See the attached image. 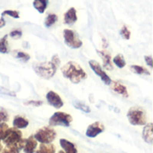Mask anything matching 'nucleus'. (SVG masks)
Instances as JSON below:
<instances>
[{
  "label": "nucleus",
  "instance_id": "26",
  "mask_svg": "<svg viewBox=\"0 0 153 153\" xmlns=\"http://www.w3.org/2000/svg\"><path fill=\"white\" fill-rule=\"evenodd\" d=\"M4 15H8V16H11L14 19H19L20 18V13L16 10H4L2 13H1V16H4Z\"/></svg>",
  "mask_w": 153,
  "mask_h": 153
},
{
  "label": "nucleus",
  "instance_id": "13",
  "mask_svg": "<svg viewBox=\"0 0 153 153\" xmlns=\"http://www.w3.org/2000/svg\"><path fill=\"white\" fill-rule=\"evenodd\" d=\"M24 143H25V139L22 138L16 143H13L9 146H5V148L2 150L1 153H20L24 146Z\"/></svg>",
  "mask_w": 153,
  "mask_h": 153
},
{
  "label": "nucleus",
  "instance_id": "25",
  "mask_svg": "<svg viewBox=\"0 0 153 153\" xmlns=\"http://www.w3.org/2000/svg\"><path fill=\"white\" fill-rule=\"evenodd\" d=\"M8 130H9V126H7L6 123L0 124V144H1V142L6 136V134L8 133Z\"/></svg>",
  "mask_w": 153,
  "mask_h": 153
},
{
  "label": "nucleus",
  "instance_id": "7",
  "mask_svg": "<svg viewBox=\"0 0 153 153\" xmlns=\"http://www.w3.org/2000/svg\"><path fill=\"white\" fill-rule=\"evenodd\" d=\"M89 65H90V67L91 68V70L95 73V74L98 75V76L101 79V81H102L106 85H110V83H111V82H112L111 78H110V77L108 76V74L102 69L100 64L98 61H96V60H90V61H89Z\"/></svg>",
  "mask_w": 153,
  "mask_h": 153
},
{
  "label": "nucleus",
  "instance_id": "29",
  "mask_svg": "<svg viewBox=\"0 0 153 153\" xmlns=\"http://www.w3.org/2000/svg\"><path fill=\"white\" fill-rule=\"evenodd\" d=\"M120 35H121V37L123 38V39H130V38H131V31L129 30V29L126 27V26H123L122 27V29H121V30H120Z\"/></svg>",
  "mask_w": 153,
  "mask_h": 153
},
{
  "label": "nucleus",
  "instance_id": "34",
  "mask_svg": "<svg viewBox=\"0 0 153 153\" xmlns=\"http://www.w3.org/2000/svg\"><path fill=\"white\" fill-rule=\"evenodd\" d=\"M144 60H145L146 64H147L151 68H152L153 67L152 56H144Z\"/></svg>",
  "mask_w": 153,
  "mask_h": 153
},
{
  "label": "nucleus",
  "instance_id": "30",
  "mask_svg": "<svg viewBox=\"0 0 153 153\" xmlns=\"http://www.w3.org/2000/svg\"><path fill=\"white\" fill-rule=\"evenodd\" d=\"M8 119H9L8 112L4 108H0V124L7 122Z\"/></svg>",
  "mask_w": 153,
  "mask_h": 153
},
{
  "label": "nucleus",
  "instance_id": "35",
  "mask_svg": "<svg viewBox=\"0 0 153 153\" xmlns=\"http://www.w3.org/2000/svg\"><path fill=\"white\" fill-rule=\"evenodd\" d=\"M4 25H5V21H4V18L3 16H1V18H0V28H3Z\"/></svg>",
  "mask_w": 153,
  "mask_h": 153
},
{
  "label": "nucleus",
  "instance_id": "16",
  "mask_svg": "<svg viewBox=\"0 0 153 153\" xmlns=\"http://www.w3.org/2000/svg\"><path fill=\"white\" fill-rule=\"evenodd\" d=\"M98 54L100 56L102 61H103V66L106 70L110 71L113 70V65L111 61V55L106 51V50H98Z\"/></svg>",
  "mask_w": 153,
  "mask_h": 153
},
{
  "label": "nucleus",
  "instance_id": "19",
  "mask_svg": "<svg viewBox=\"0 0 153 153\" xmlns=\"http://www.w3.org/2000/svg\"><path fill=\"white\" fill-rule=\"evenodd\" d=\"M56 146L53 143H40L35 153H56Z\"/></svg>",
  "mask_w": 153,
  "mask_h": 153
},
{
  "label": "nucleus",
  "instance_id": "3",
  "mask_svg": "<svg viewBox=\"0 0 153 153\" xmlns=\"http://www.w3.org/2000/svg\"><path fill=\"white\" fill-rule=\"evenodd\" d=\"M56 69L57 67L51 61L43 62L33 65V70L36 73V74L46 80L51 79L56 74Z\"/></svg>",
  "mask_w": 153,
  "mask_h": 153
},
{
  "label": "nucleus",
  "instance_id": "5",
  "mask_svg": "<svg viewBox=\"0 0 153 153\" xmlns=\"http://www.w3.org/2000/svg\"><path fill=\"white\" fill-rule=\"evenodd\" d=\"M72 122H73V117L70 114L57 111V112H55L50 117L48 120V125L51 127H54V126L69 127Z\"/></svg>",
  "mask_w": 153,
  "mask_h": 153
},
{
  "label": "nucleus",
  "instance_id": "11",
  "mask_svg": "<svg viewBox=\"0 0 153 153\" xmlns=\"http://www.w3.org/2000/svg\"><path fill=\"white\" fill-rule=\"evenodd\" d=\"M111 89L112 91H114L116 93L123 96L124 98H128L129 97V93L127 91V88L126 85L122 84L120 82H117V81H112L110 83Z\"/></svg>",
  "mask_w": 153,
  "mask_h": 153
},
{
  "label": "nucleus",
  "instance_id": "23",
  "mask_svg": "<svg viewBox=\"0 0 153 153\" xmlns=\"http://www.w3.org/2000/svg\"><path fill=\"white\" fill-rule=\"evenodd\" d=\"M113 63H114L118 68H124V67L126 65V59H125L124 56L121 55V54L117 55V56L113 58Z\"/></svg>",
  "mask_w": 153,
  "mask_h": 153
},
{
  "label": "nucleus",
  "instance_id": "9",
  "mask_svg": "<svg viewBox=\"0 0 153 153\" xmlns=\"http://www.w3.org/2000/svg\"><path fill=\"white\" fill-rule=\"evenodd\" d=\"M104 131H105V126L101 122L97 121V122L91 124L87 127L85 134L89 138H95L100 134H102Z\"/></svg>",
  "mask_w": 153,
  "mask_h": 153
},
{
  "label": "nucleus",
  "instance_id": "14",
  "mask_svg": "<svg viewBox=\"0 0 153 153\" xmlns=\"http://www.w3.org/2000/svg\"><path fill=\"white\" fill-rule=\"evenodd\" d=\"M143 139L146 143L149 144H152L153 143V132H152V127L153 125L152 123H147L145 126H143Z\"/></svg>",
  "mask_w": 153,
  "mask_h": 153
},
{
  "label": "nucleus",
  "instance_id": "15",
  "mask_svg": "<svg viewBox=\"0 0 153 153\" xmlns=\"http://www.w3.org/2000/svg\"><path fill=\"white\" fill-rule=\"evenodd\" d=\"M77 11L74 7H71L69 8L64 15V22L65 24L68 25H72L74 22H77Z\"/></svg>",
  "mask_w": 153,
  "mask_h": 153
},
{
  "label": "nucleus",
  "instance_id": "33",
  "mask_svg": "<svg viewBox=\"0 0 153 153\" xmlns=\"http://www.w3.org/2000/svg\"><path fill=\"white\" fill-rule=\"evenodd\" d=\"M51 62L56 66V67H58L59 65H60V59H59V57H58V56L57 55H54L53 56H52V59H51Z\"/></svg>",
  "mask_w": 153,
  "mask_h": 153
},
{
  "label": "nucleus",
  "instance_id": "18",
  "mask_svg": "<svg viewBox=\"0 0 153 153\" xmlns=\"http://www.w3.org/2000/svg\"><path fill=\"white\" fill-rule=\"evenodd\" d=\"M29 126V120L22 116H15L13 120V126L16 129H24Z\"/></svg>",
  "mask_w": 153,
  "mask_h": 153
},
{
  "label": "nucleus",
  "instance_id": "27",
  "mask_svg": "<svg viewBox=\"0 0 153 153\" xmlns=\"http://www.w3.org/2000/svg\"><path fill=\"white\" fill-rule=\"evenodd\" d=\"M74 107L75 108L84 112V113H90L91 112V108L89 106L85 105L84 103H82V102H75L74 103Z\"/></svg>",
  "mask_w": 153,
  "mask_h": 153
},
{
  "label": "nucleus",
  "instance_id": "17",
  "mask_svg": "<svg viewBox=\"0 0 153 153\" xmlns=\"http://www.w3.org/2000/svg\"><path fill=\"white\" fill-rule=\"evenodd\" d=\"M59 144L65 153H78L75 144L66 139H64V138L60 139Z\"/></svg>",
  "mask_w": 153,
  "mask_h": 153
},
{
  "label": "nucleus",
  "instance_id": "21",
  "mask_svg": "<svg viewBox=\"0 0 153 153\" xmlns=\"http://www.w3.org/2000/svg\"><path fill=\"white\" fill-rule=\"evenodd\" d=\"M130 68L136 74H139V75H151V72L148 71L143 66L137 65H131Z\"/></svg>",
  "mask_w": 153,
  "mask_h": 153
},
{
  "label": "nucleus",
  "instance_id": "28",
  "mask_svg": "<svg viewBox=\"0 0 153 153\" xmlns=\"http://www.w3.org/2000/svg\"><path fill=\"white\" fill-rule=\"evenodd\" d=\"M16 58L22 60V62H28L30 59V56L26 53V52H22V51H18L16 54Z\"/></svg>",
  "mask_w": 153,
  "mask_h": 153
},
{
  "label": "nucleus",
  "instance_id": "6",
  "mask_svg": "<svg viewBox=\"0 0 153 153\" xmlns=\"http://www.w3.org/2000/svg\"><path fill=\"white\" fill-rule=\"evenodd\" d=\"M63 36L65 45L68 46L69 48L77 49L82 46V41L79 39L78 35L74 30L65 29L63 31Z\"/></svg>",
  "mask_w": 153,
  "mask_h": 153
},
{
  "label": "nucleus",
  "instance_id": "37",
  "mask_svg": "<svg viewBox=\"0 0 153 153\" xmlns=\"http://www.w3.org/2000/svg\"><path fill=\"white\" fill-rule=\"evenodd\" d=\"M57 153H65V152H64L63 151H59V152H57Z\"/></svg>",
  "mask_w": 153,
  "mask_h": 153
},
{
  "label": "nucleus",
  "instance_id": "8",
  "mask_svg": "<svg viewBox=\"0 0 153 153\" xmlns=\"http://www.w3.org/2000/svg\"><path fill=\"white\" fill-rule=\"evenodd\" d=\"M21 139H22V132L19 129L13 127V128H9L6 136L4 137V139L2 142L5 146H9V145L18 143Z\"/></svg>",
  "mask_w": 153,
  "mask_h": 153
},
{
  "label": "nucleus",
  "instance_id": "1",
  "mask_svg": "<svg viewBox=\"0 0 153 153\" xmlns=\"http://www.w3.org/2000/svg\"><path fill=\"white\" fill-rule=\"evenodd\" d=\"M63 76L68 79L71 82L77 84L87 78V74L84 69L76 62L69 61L61 68Z\"/></svg>",
  "mask_w": 153,
  "mask_h": 153
},
{
  "label": "nucleus",
  "instance_id": "24",
  "mask_svg": "<svg viewBox=\"0 0 153 153\" xmlns=\"http://www.w3.org/2000/svg\"><path fill=\"white\" fill-rule=\"evenodd\" d=\"M7 38H8V35H4V37L0 39V53L2 54H7L9 52Z\"/></svg>",
  "mask_w": 153,
  "mask_h": 153
},
{
  "label": "nucleus",
  "instance_id": "4",
  "mask_svg": "<svg viewBox=\"0 0 153 153\" xmlns=\"http://www.w3.org/2000/svg\"><path fill=\"white\" fill-rule=\"evenodd\" d=\"M33 136L39 143H52L56 138V132L51 126H43L39 128Z\"/></svg>",
  "mask_w": 153,
  "mask_h": 153
},
{
  "label": "nucleus",
  "instance_id": "2",
  "mask_svg": "<svg viewBox=\"0 0 153 153\" xmlns=\"http://www.w3.org/2000/svg\"><path fill=\"white\" fill-rule=\"evenodd\" d=\"M146 111L140 107H133L127 111V119L132 126H142L147 124Z\"/></svg>",
  "mask_w": 153,
  "mask_h": 153
},
{
  "label": "nucleus",
  "instance_id": "36",
  "mask_svg": "<svg viewBox=\"0 0 153 153\" xmlns=\"http://www.w3.org/2000/svg\"><path fill=\"white\" fill-rule=\"evenodd\" d=\"M2 150H3V146H2V144H0V153L2 152Z\"/></svg>",
  "mask_w": 153,
  "mask_h": 153
},
{
  "label": "nucleus",
  "instance_id": "32",
  "mask_svg": "<svg viewBox=\"0 0 153 153\" xmlns=\"http://www.w3.org/2000/svg\"><path fill=\"white\" fill-rule=\"evenodd\" d=\"M42 104H43V102L40 101V100H29V101L25 102V105L33 106V107H35V108L39 107V106H41Z\"/></svg>",
  "mask_w": 153,
  "mask_h": 153
},
{
  "label": "nucleus",
  "instance_id": "22",
  "mask_svg": "<svg viewBox=\"0 0 153 153\" xmlns=\"http://www.w3.org/2000/svg\"><path fill=\"white\" fill-rule=\"evenodd\" d=\"M57 19L58 18H57V15L56 14H55V13H48V16L45 19L44 25L47 28H50L51 26H53L57 22Z\"/></svg>",
  "mask_w": 153,
  "mask_h": 153
},
{
  "label": "nucleus",
  "instance_id": "31",
  "mask_svg": "<svg viewBox=\"0 0 153 153\" xmlns=\"http://www.w3.org/2000/svg\"><path fill=\"white\" fill-rule=\"evenodd\" d=\"M8 36H10V37L13 38V39H20V38H22V30H20V29L13 30H12V31L10 32V34H9Z\"/></svg>",
  "mask_w": 153,
  "mask_h": 153
},
{
  "label": "nucleus",
  "instance_id": "10",
  "mask_svg": "<svg viewBox=\"0 0 153 153\" xmlns=\"http://www.w3.org/2000/svg\"><path fill=\"white\" fill-rule=\"evenodd\" d=\"M46 99L48 103L55 108H61L64 106V101L62 98L53 91H50L47 93Z\"/></svg>",
  "mask_w": 153,
  "mask_h": 153
},
{
  "label": "nucleus",
  "instance_id": "12",
  "mask_svg": "<svg viewBox=\"0 0 153 153\" xmlns=\"http://www.w3.org/2000/svg\"><path fill=\"white\" fill-rule=\"evenodd\" d=\"M37 147L38 142L35 140L33 135H30L27 139H25V143L22 148V151L24 153H35Z\"/></svg>",
  "mask_w": 153,
  "mask_h": 153
},
{
  "label": "nucleus",
  "instance_id": "20",
  "mask_svg": "<svg viewBox=\"0 0 153 153\" xmlns=\"http://www.w3.org/2000/svg\"><path fill=\"white\" fill-rule=\"evenodd\" d=\"M48 2H49V0H34L32 4H33V7L39 13H43L48 7Z\"/></svg>",
  "mask_w": 153,
  "mask_h": 153
}]
</instances>
